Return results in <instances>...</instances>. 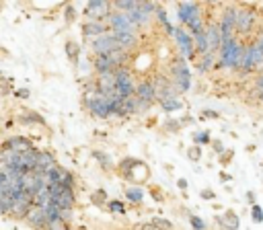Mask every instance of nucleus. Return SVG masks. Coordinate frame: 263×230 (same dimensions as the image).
I'll return each instance as SVG.
<instances>
[{
  "mask_svg": "<svg viewBox=\"0 0 263 230\" xmlns=\"http://www.w3.org/2000/svg\"><path fill=\"white\" fill-rule=\"evenodd\" d=\"M191 140H193V144L195 146H210V142H212V138H210V131L208 129H201V131H191Z\"/></svg>",
  "mask_w": 263,
  "mask_h": 230,
  "instance_id": "nucleus-28",
  "label": "nucleus"
},
{
  "mask_svg": "<svg viewBox=\"0 0 263 230\" xmlns=\"http://www.w3.org/2000/svg\"><path fill=\"white\" fill-rule=\"evenodd\" d=\"M25 220L29 222V226H33L35 230H43L45 226H47V216H45V212H43V207H31L29 209V214L25 216Z\"/></svg>",
  "mask_w": 263,
  "mask_h": 230,
  "instance_id": "nucleus-15",
  "label": "nucleus"
},
{
  "mask_svg": "<svg viewBox=\"0 0 263 230\" xmlns=\"http://www.w3.org/2000/svg\"><path fill=\"white\" fill-rule=\"evenodd\" d=\"M92 70L97 74H109L115 70V64L109 55H92Z\"/></svg>",
  "mask_w": 263,
  "mask_h": 230,
  "instance_id": "nucleus-19",
  "label": "nucleus"
},
{
  "mask_svg": "<svg viewBox=\"0 0 263 230\" xmlns=\"http://www.w3.org/2000/svg\"><path fill=\"white\" fill-rule=\"evenodd\" d=\"M181 127H183V125H181V119H166L164 125H162V129H166V131H171V133L179 131Z\"/></svg>",
  "mask_w": 263,
  "mask_h": 230,
  "instance_id": "nucleus-36",
  "label": "nucleus"
},
{
  "mask_svg": "<svg viewBox=\"0 0 263 230\" xmlns=\"http://www.w3.org/2000/svg\"><path fill=\"white\" fill-rule=\"evenodd\" d=\"M245 47H247V51H249V57H251V62H253V68L259 70V68L263 66V53H261V49H259L255 43H249V45H245Z\"/></svg>",
  "mask_w": 263,
  "mask_h": 230,
  "instance_id": "nucleus-25",
  "label": "nucleus"
},
{
  "mask_svg": "<svg viewBox=\"0 0 263 230\" xmlns=\"http://www.w3.org/2000/svg\"><path fill=\"white\" fill-rule=\"evenodd\" d=\"M134 97H136L138 101H142V103L152 105L154 99H156V90H154L152 80H140V82L136 84V92H134Z\"/></svg>",
  "mask_w": 263,
  "mask_h": 230,
  "instance_id": "nucleus-12",
  "label": "nucleus"
},
{
  "mask_svg": "<svg viewBox=\"0 0 263 230\" xmlns=\"http://www.w3.org/2000/svg\"><path fill=\"white\" fill-rule=\"evenodd\" d=\"M257 12L247 4H236V18H234V37L245 39L255 31Z\"/></svg>",
  "mask_w": 263,
  "mask_h": 230,
  "instance_id": "nucleus-2",
  "label": "nucleus"
},
{
  "mask_svg": "<svg viewBox=\"0 0 263 230\" xmlns=\"http://www.w3.org/2000/svg\"><path fill=\"white\" fill-rule=\"evenodd\" d=\"M92 156L99 160V166L103 168V170H113V160H111V156L109 154H105L103 150H92Z\"/></svg>",
  "mask_w": 263,
  "mask_h": 230,
  "instance_id": "nucleus-27",
  "label": "nucleus"
},
{
  "mask_svg": "<svg viewBox=\"0 0 263 230\" xmlns=\"http://www.w3.org/2000/svg\"><path fill=\"white\" fill-rule=\"evenodd\" d=\"M232 158H234V150H232V148H226V150H224V152L218 156V162H220L222 170H224V168H226V166L232 162Z\"/></svg>",
  "mask_w": 263,
  "mask_h": 230,
  "instance_id": "nucleus-30",
  "label": "nucleus"
},
{
  "mask_svg": "<svg viewBox=\"0 0 263 230\" xmlns=\"http://www.w3.org/2000/svg\"><path fill=\"white\" fill-rule=\"evenodd\" d=\"M156 8H158V2H138V6L132 12H127V18L132 21V25L136 29H142V27H146L150 23V18L156 12Z\"/></svg>",
  "mask_w": 263,
  "mask_h": 230,
  "instance_id": "nucleus-4",
  "label": "nucleus"
},
{
  "mask_svg": "<svg viewBox=\"0 0 263 230\" xmlns=\"http://www.w3.org/2000/svg\"><path fill=\"white\" fill-rule=\"evenodd\" d=\"M222 16L218 23V31H220V39L222 43H226L228 39L234 37V18H236V4H222Z\"/></svg>",
  "mask_w": 263,
  "mask_h": 230,
  "instance_id": "nucleus-5",
  "label": "nucleus"
},
{
  "mask_svg": "<svg viewBox=\"0 0 263 230\" xmlns=\"http://www.w3.org/2000/svg\"><path fill=\"white\" fill-rule=\"evenodd\" d=\"M173 37H175V41H177V45H179V53H181V60H195L197 55H195V47H193V37L185 31V29H175L173 31Z\"/></svg>",
  "mask_w": 263,
  "mask_h": 230,
  "instance_id": "nucleus-8",
  "label": "nucleus"
},
{
  "mask_svg": "<svg viewBox=\"0 0 263 230\" xmlns=\"http://www.w3.org/2000/svg\"><path fill=\"white\" fill-rule=\"evenodd\" d=\"M187 158H189L191 162H199V160H201V148L195 146V144L189 146V148H187Z\"/></svg>",
  "mask_w": 263,
  "mask_h": 230,
  "instance_id": "nucleus-34",
  "label": "nucleus"
},
{
  "mask_svg": "<svg viewBox=\"0 0 263 230\" xmlns=\"http://www.w3.org/2000/svg\"><path fill=\"white\" fill-rule=\"evenodd\" d=\"M247 201H249L251 205L255 203V193H253V191H247Z\"/></svg>",
  "mask_w": 263,
  "mask_h": 230,
  "instance_id": "nucleus-48",
  "label": "nucleus"
},
{
  "mask_svg": "<svg viewBox=\"0 0 263 230\" xmlns=\"http://www.w3.org/2000/svg\"><path fill=\"white\" fill-rule=\"evenodd\" d=\"M150 222L154 224V228H156V230H175V226H173L166 218H158V216H156V218H152Z\"/></svg>",
  "mask_w": 263,
  "mask_h": 230,
  "instance_id": "nucleus-32",
  "label": "nucleus"
},
{
  "mask_svg": "<svg viewBox=\"0 0 263 230\" xmlns=\"http://www.w3.org/2000/svg\"><path fill=\"white\" fill-rule=\"evenodd\" d=\"M216 68V53H203L197 57V72H210Z\"/></svg>",
  "mask_w": 263,
  "mask_h": 230,
  "instance_id": "nucleus-22",
  "label": "nucleus"
},
{
  "mask_svg": "<svg viewBox=\"0 0 263 230\" xmlns=\"http://www.w3.org/2000/svg\"><path fill=\"white\" fill-rule=\"evenodd\" d=\"M210 146H212V150H214V154H218V156H220V154H222V152H224V150H226V148H224V144H222V140H220V138H214V140H212V142H210Z\"/></svg>",
  "mask_w": 263,
  "mask_h": 230,
  "instance_id": "nucleus-39",
  "label": "nucleus"
},
{
  "mask_svg": "<svg viewBox=\"0 0 263 230\" xmlns=\"http://www.w3.org/2000/svg\"><path fill=\"white\" fill-rule=\"evenodd\" d=\"M216 222L224 230H238V226H240V220H238V216L232 209H226L222 216H216Z\"/></svg>",
  "mask_w": 263,
  "mask_h": 230,
  "instance_id": "nucleus-20",
  "label": "nucleus"
},
{
  "mask_svg": "<svg viewBox=\"0 0 263 230\" xmlns=\"http://www.w3.org/2000/svg\"><path fill=\"white\" fill-rule=\"evenodd\" d=\"M117 47L123 49V51H132L134 47H138V33H127V31H117V33H111Z\"/></svg>",
  "mask_w": 263,
  "mask_h": 230,
  "instance_id": "nucleus-13",
  "label": "nucleus"
},
{
  "mask_svg": "<svg viewBox=\"0 0 263 230\" xmlns=\"http://www.w3.org/2000/svg\"><path fill=\"white\" fill-rule=\"evenodd\" d=\"M123 195H125V199H127L129 203H134V205H140V203L144 201V191H142L140 187H136V185H132V187H125Z\"/></svg>",
  "mask_w": 263,
  "mask_h": 230,
  "instance_id": "nucleus-24",
  "label": "nucleus"
},
{
  "mask_svg": "<svg viewBox=\"0 0 263 230\" xmlns=\"http://www.w3.org/2000/svg\"><path fill=\"white\" fill-rule=\"evenodd\" d=\"M261 72H263V66H261Z\"/></svg>",
  "mask_w": 263,
  "mask_h": 230,
  "instance_id": "nucleus-51",
  "label": "nucleus"
},
{
  "mask_svg": "<svg viewBox=\"0 0 263 230\" xmlns=\"http://www.w3.org/2000/svg\"><path fill=\"white\" fill-rule=\"evenodd\" d=\"M16 121H18L21 125H45V119H43L37 111H33V109H23V111L16 115Z\"/></svg>",
  "mask_w": 263,
  "mask_h": 230,
  "instance_id": "nucleus-17",
  "label": "nucleus"
},
{
  "mask_svg": "<svg viewBox=\"0 0 263 230\" xmlns=\"http://www.w3.org/2000/svg\"><path fill=\"white\" fill-rule=\"evenodd\" d=\"M177 187H179V189H181L183 193H187V187H189L187 179H183V177H181V179H177Z\"/></svg>",
  "mask_w": 263,
  "mask_h": 230,
  "instance_id": "nucleus-43",
  "label": "nucleus"
},
{
  "mask_svg": "<svg viewBox=\"0 0 263 230\" xmlns=\"http://www.w3.org/2000/svg\"><path fill=\"white\" fill-rule=\"evenodd\" d=\"M111 10H113L111 8V2H107V0H90L84 6V16H86V21L105 23L109 18Z\"/></svg>",
  "mask_w": 263,
  "mask_h": 230,
  "instance_id": "nucleus-7",
  "label": "nucleus"
},
{
  "mask_svg": "<svg viewBox=\"0 0 263 230\" xmlns=\"http://www.w3.org/2000/svg\"><path fill=\"white\" fill-rule=\"evenodd\" d=\"M117 170L121 177H125L127 181H136V183H144L150 179V170L148 166L138 160V158H132V156H125L119 164H117Z\"/></svg>",
  "mask_w": 263,
  "mask_h": 230,
  "instance_id": "nucleus-3",
  "label": "nucleus"
},
{
  "mask_svg": "<svg viewBox=\"0 0 263 230\" xmlns=\"http://www.w3.org/2000/svg\"><path fill=\"white\" fill-rule=\"evenodd\" d=\"M115 49H119V47H117L111 31L109 33H103V35H99L95 39H90V51H92V55H109Z\"/></svg>",
  "mask_w": 263,
  "mask_h": 230,
  "instance_id": "nucleus-9",
  "label": "nucleus"
},
{
  "mask_svg": "<svg viewBox=\"0 0 263 230\" xmlns=\"http://www.w3.org/2000/svg\"><path fill=\"white\" fill-rule=\"evenodd\" d=\"M251 220H253L255 224H263V209H261L259 203H253V205H251Z\"/></svg>",
  "mask_w": 263,
  "mask_h": 230,
  "instance_id": "nucleus-33",
  "label": "nucleus"
},
{
  "mask_svg": "<svg viewBox=\"0 0 263 230\" xmlns=\"http://www.w3.org/2000/svg\"><path fill=\"white\" fill-rule=\"evenodd\" d=\"M187 218H189V224H191V228H193V230H205V228H208V226H205V222H203L199 216L189 214Z\"/></svg>",
  "mask_w": 263,
  "mask_h": 230,
  "instance_id": "nucleus-35",
  "label": "nucleus"
},
{
  "mask_svg": "<svg viewBox=\"0 0 263 230\" xmlns=\"http://www.w3.org/2000/svg\"><path fill=\"white\" fill-rule=\"evenodd\" d=\"M2 6H4V4H2V2H0V8H2Z\"/></svg>",
  "mask_w": 263,
  "mask_h": 230,
  "instance_id": "nucleus-50",
  "label": "nucleus"
},
{
  "mask_svg": "<svg viewBox=\"0 0 263 230\" xmlns=\"http://www.w3.org/2000/svg\"><path fill=\"white\" fill-rule=\"evenodd\" d=\"M107 209H109L111 214H125V205H123V201H119V199H109V201H107Z\"/></svg>",
  "mask_w": 263,
  "mask_h": 230,
  "instance_id": "nucleus-31",
  "label": "nucleus"
},
{
  "mask_svg": "<svg viewBox=\"0 0 263 230\" xmlns=\"http://www.w3.org/2000/svg\"><path fill=\"white\" fill-rule=\"evenodd\" d=\"M90 201H92L95 205H99V207L107 205V201H109V197H107V191H105V189H95V191L90 193Z\"/></svg>",
  "mask_w": 263,
  "mask_h": 230,
  "instance_id": "nucleus-29",
  "label": "nucleus"
},
{
  "mask_svg": "<svg viewBox=\"0 0 263 230\" xmlns=\"http://www.w3.org/2000/svg\"><path fill=\"white\" fill-rule=\"evenodd\" d=\"M64 49H66V55L70 60L72 66H78V57H80V45L74 41V39H68L64 43Z\"/></svg>",
  "mask_w": 263,
  "mask_h": 230,
  "instance_id": "nucleus-21",
  "label": "nucleus"
},
{
  "mask_svg": "<svg viewBox=\"0 0 263 230\" xmlns=\"http://www.w3.org/2000/svg\"><path fill=\"white\" fill-rule=\"evenodd\" d=\"M255 97H257V103H261V105H263V90H257V92H255Z\"/></svg>",
  "mask_w": 263,
  "mask_h": 230,
  "instance_id": "nucleus-49",
  "label": "nucleus"
},
{
  "mask_svg": "<svg viewBox=\"0 0 263 230\" xmlns=\"http://www.w3.org/2000/svg\"><path fill=\"white\" fill-rule=\"evenodd\" d=\"M80 33H82V37H86V39H95V37H99V35H103V33H109V27H107L105 23L84 21V23L80 25Z\"/></svg>",
  "mask_w": 263,
  "mask_h": 230,
  "instance_id": "nucleus-14",
  "label": "nucleus"
},
{
  "mask_svg": "<svg viewBox=\"0 0 263 230\" xmlns=\"http://www.w3.org/2000/svg\"><path fill=\"white\" fill-rule=\"evenodd\" d=\"M253 43H255V45L261 49V53H263V29H259V31H257V35H255Z\"/></svg>",
  "mask_w": 263,
  "mask_h": 230,
  "instance_id": "nucleus-42",
  "label": "nucleus"
},
{
  "mask_svg": "<svg viewBox=\"0 0 263 230\" xmlns=\"http://www.w3.org/2000/svg\"><path fill=\"white\" fill-rule=\"evenodd\" d=\"M255 86H257V90H263V72L255 78Z\"/></svg>",
  "mask_w": 263,
  "mask_h": 230,
  "instance_id": "nucleus-46",
  "label": "nucleus"
},
{
  "mask_svg": "<svg viewBox=\"0 0 263 230\" xmlns=\"http://www.w3.org/2000/svg\"><path fill=\"white\" fill-rule=\"evenodd\" d=\"M14 94H16V99H29L31 92H29V88H18Z\"/></svg>",
  "mask_w": 263,
  "mask_h": 230,
  "instance_id": "nucleus-44",
  "label": "nucleus"
},
{
  "mask_svg": "<svg viewBox=\"0 0 263 230\" xmlns=\"http://www.w3.org/2000/svg\"><path fill=\"white\" fill-rule=\"evenodd\" d=\"M138 6V0H115V2H111V8L113 10H117V12H132L134 8Z\"/></svg>",
  "mask_w": 263,
  "mask_h": 230,
  "instance_id": "nucleus-26",
  "label": "nucleus"
},
{
  "mask_svg": "<svg viewBox=\"0 0 263 230\" xmlns=\"http://www.w3.org/2000/svg\"><path fill=\"white\" fill-rule=\"evenodd\" d=\"M140 230H156V228H154V224H152V222H144V224L140 226Z\"/></svg>",
  "mask_w": 263,
  "mask_h": 230,
  "instance_id": "nucleus-47",
  "label": "nucleus"
},
{
  "mask_svg": "<svg viewBox=\"0 0 263 230\" xmlns=\"http://www.w3.org/2000/svg\"><path fill=\"white\" fill-rule=\"evenodd\" d=\"M158 103L164 109V113H175V111L183 109V101L177 99V94L175 97H166V99H158Z\"/></svg>",
  "mask_w": 263,
  "mask_h": 230,
  "instance_id": "nucleus-23",
  "label": "nucleus"
},
{
  "mask_svg": "<svg viewBox=\"0 0 263 230\" xmlns=\"http://www.w3.org/2000/svg\"><path fill=\"white\" fill-rule=\"evenodd\" d=\"M199 197H201L203 201H214V199H216V193H214V189L205 187V189H201V191H199Z\"/></svg>",
  "mask_w": 263,
  "mask_h": 230,
  "instance_id": "nucleus-40",
  "label": "nucleus"
},
{
  "mask_svg": "<svg viewBox=\"0 0 263 230\" xmlns=\"http://www.w3.org/2000/svg\"><path fill=\"white\" fill-rule=\"evenodd\" d=\"M199 8H201L199 2H177V18H179V23L185 25L191 18V14H195Z\"/></svg>",
  "mask_w": 263,
  "mask_h": 230,
  "instance_id": "nucleus-16",
  "label": "nucleus"
},
{
  "mask_svg": "<svg viewBox=\"0 0 263 230\" xmlns=\"http://www.w3.org/2000/svg\"><path fill=\"white\" fill-rule=\"evenodd\" d=\"M201 117H205V119H220V113L218 111H212V109H203L201 111Z\"/></svg>",
  "mask_w": 263,
  "mask_h": 230,
  "instance_id": "nucleus-41",
  "label": "nucleus"
},
{
  "mask_svg": "<svg viewBox=\"0 0 263 230\" xmlns=\"http://www.w3.org/2000/svg\"><path fill=\"white\" fill-rule=\"evenodd\" d=\"M58 162H55V158H53V154L51 152H45V150H39L37 152V160H35V170L37 172H47L51 166H55Z\"/></svg>",
  "mask_w": 263,
  "mask_h": 230,
  "instance_id": "nucleus-18",
  "label": "nucleus"
},
{
  "mask_svg": "<svg viewBox=\"0 0 263 230\" xmlns=\"http://www.w3.org/2000/svg\"><path fill=\"white\" fill-rule=\"evenodd\" d=\"M105 25L109 27L111 33H117V31H127V33H138V29L132 25V21L127 18L125 12H117V10H111L109 18L105 21Z\"/></svg>",
  "mask_w": 263,
  "mask_h": 230,
  "instance_id": "nucleus-10",
  "label": "nucleus"
},
{
  "mask_svg": "<svg viewBox=\"0 0 263 230\" xmlns=\"http://www.w3.org/2000/svg\"><path fill=\"white\" fill-rule=\"evenodd\" d=\"M173 86H175V92H187L189 86H191V74H189V66L185 60H177L173 64V78H171Z\"/></svg>",
  "mask_w": 263,
  "mask_h": 230,
  "instance_id": "nucleus-6",
  "label": "nucleus"
},
{
  "mask_svg": "<svg viewBox=\"0 0 263 230\" xmlns=\"http://www.w3.org/2000/svg\"><path fill=\"white\" fill-rule=\"evenodd\" d=\"M203 35H205V43H208V51L210 53H218L222 39H220V31H218V23L208 21L203 27Z\"/></svg>",
  "mask_w": 263,
  "mask_h": 230,
  "instance_id": "nucleus-11",
  "label": "nucleus"
},
{
  "mask_svg": "<svg viewBox=\"0 0 263 230\" xmlns=\"http://www.w3.org/2000/svg\"><path fill=\"white\" fill-rule=\"evenodd\" d=\"M218 177H220V181H222V183L232 181V175H230V172H226V170H220V172H218Z\"/></svg>",
  "mask_w": 263,
  "mask_h": 230,
  "instance_id": "nucleus-45",
  "label": "nucleus"
},
{
  "mask_svg": "<svg viewBox=\"0 0 263 230\" xmlns=\"http://www.w3.org/2000/svg\"><path fill=\"white\" fill-rule=\"evenodd\" d=\"M64 18H66V25H72L76 21V8H74V4H66Z\"/></svg>",
  "mask_w": 263,
  "mask_h": 230,
  "instance_id": "nucleus-38",
  "label": "nucleus"
},
{
  "mask_svg": "<svg viewBox=\"0 0 263 230\" xmlns=\"http://www.w3.org/2000/svg\"><path fill=\"white\" fill-rule=\"evenodd\" d=\"M148 193L152 195L154 201H158V203L164 201V193H162V189H160L158 185H148Z\"/></svg>",
  "mask_w": 263,
  "mask_h": 230,
  "instance_id": "nucleus-37",
  "label": "nucleus"
},
{
  "mask_svg": "<svg viewBox=\"0 0 263 230\" xmlns=\"http://www.w3.org/2000/svg\"><path fill=\"white\" fill-rule=\"evenodd\" d=\"M242 49H245V43H242V39H238V37H232V39H228L226 43H222L220 49H218L216 68L236 70L238 60H240V55H242Z\"/></svg>",
  "mask_w": 263,
  "mask_h": 230,
  "instance_id": "nucleus-1",
  "label": "nucleus"
}]
</instances>
